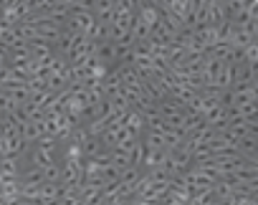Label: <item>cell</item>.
<instances>
[{
    "mask_svg": "<svg viewBox=\"0 0 258 205\" xmlns=\"http://www.w3.org/2000/svg\"><path fill=\"white\" fill-rule=\"evenodd\" d=\"M41 172H43V182H51V185H58L61 182V167H58V162L43 167Z\"/></svg>",
    "mask_w": 258,
    "mask_h": 205,
    "instance_id": "6da1fadb",
    "label": "cell"
},
{
    "mask_svg": "<svg viewBox=\"0 0 258 205\" xmlns=\"http://www.w3.org/2000/svg\"><path fill=\"white\" fill-rule=\"evenodd\" d=\"M185 205H192V203H190V200H188V203H185Z\"/></svg>",
    "mask_w": 258,
    "mask_h": 205,
    "instance_id": "7a4b0ae2",
    "label": "cell"
}]
</instances>
